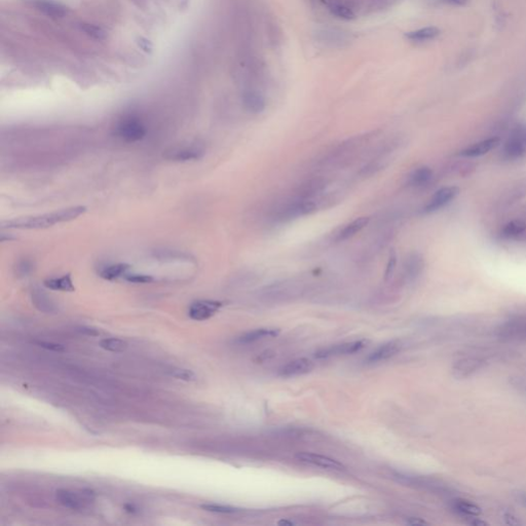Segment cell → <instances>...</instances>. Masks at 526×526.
Wrapping results in <instances>:
<instances>
[{
	"mask_svg": "<svg viewBox=\"0 0 526 526\" xmlns=\"http://www.w3.org/2000/svg\"><path fill=\"white\" fill-rule=\"evenodd\" d=\"M433 178V171L428 166H420L414 170L408 178V184L413 187H421L429 183Z\"/></svg>",
	"mask_w": 526,
	"mask_h": 526,
	"instance_id": "22",
	"label": "cell"
},
{
	"mask_svg": "<svg viewBox=\"0 0 526 526\" xmlns=\"http://www.w3.org/2000/svg\"><path fill=\"white\" fill-rule=\"evenodd\" d=\"M408 524H411V525H422V524H426L425 521L423 520H418V519H414V518H411L409 521H407Z\"/></svg>",
	"mask_w": 526,
	"mask_h": 526,
	"instance_id": "38",
	"label": "cell"
},
{
	"mask_svg": "<svg viewBox=\"0 0 526 526\" xmlns=\"http://www.w3.org/2000/svg\"><path fill=\"white\" fill-rule=\"evenodd\" d=\"M278 334H279L278 329L260 328V329L252 330V331H249V332L242 334L241 336H239L237 338V342L248 344V343H253L255 341L266 339V338H274Z\"/></svg>",
	"mask_w": 526,
	"mask_h": 526,
	"instance_id": "18",
	"label": "cell"
},
{
	"mask_svg": "<svg viewBox=\"0 0 526 526\" xmlns=\"http://www.w3.org/2000/svg\"><path fill=\"white\" fill-rule=\"evenodd\" d=\"M170 375L173 376L176 379L183 380V381H195L196 375L193 371L189 369H183V368H175L170 371Z\"/></svg>",
	"mask_w": 526,
	"mask_h": 526,
	"instance_id": "30",
	"label": "cell"
},
{
	"mask_svg": "<svg viewBox=\"0 0 526 526\" xmlns=\"http://www.w3.org/2000/svg\"><path fill=\"white\" fill-rule=\"evenodd\" d=\"M295 458L305 464H310L314 466H318L325 469L330 471H343L345 466L338 460L333 459L331 457L311 453V452H299L295 455Z\"/></svg>",
	"mask_w": 526,
	"mask_h": 526,
	"instance_id": "3",
	"label": "cell"
},
{
	"mask_svg": "<svg viewBox=\"0 0 526 526\" xmlns=\"http://www.w3.org/2000/svg\"><path fill=\"white\" fill-rule=\"evenodd\" d=\"M423 266H424V263H423L422 258L418 254H412L411 256H409V258L406 261V265H405L406 275L410 279L416 278L422 271Z\"/></svg>",
	"mask_w": 526,
	"mask_h": 526,
	"instance_id": "23",
	"label": "cell"
},
{
	"mask_svg": "<svg viewBox=\"0 0 526 526\" xmlns=\"http://www.w3.org/2000/svg\"><path fill=\"white\" fill-rule=\"evenodd\" d=\"M515 497L520 503H522L524 506H526V493L517 492V493H515Z\"/></svg>",
	"mask_w": 526,
	"mask_h": 526,
	"instance_id": "36",
	"label": "cell"
},
{
	"mask_svg": "<svg viewBox=\"0 0 526 526\" xmlns=\"http://www.w3.org/2000/svg\"><path fill=\"white\" fill-rule=\"evenodd\" d=\"M78 331L82 334H85V335H90V336H97L99 335V332L93 329V328H89V327H80L78 328Z\"/></svg>",
	"mask_w": 526,
	"mask_h": 526,
	"instance_id": "34",
	"label": "cell"
},
{
	"mask_svg": "<svg viewBox=\"0 0 526 526\" xmlns=\"http://www.w3.org/2000/svg\"><path fill=\"white\" fill-rule=\"evenodd\" d=\"M447 2L450 4H453L455 6H463L466 4L467 0H447Z\"/></svg>",
	"mask_w": 526,
	"mask_h": 526,
	"instance_id": "37",
	"label": "cell"
},
{
	"mask_svg": "<svg viewBox=\"0 0 526 526\" xmlns=\"http://www.w3.org/2000/svg\"><path fill=\"white\" fill-rule=\"evenodd\" d=\"M124 510L128 513H135L136 512V508L134 506V504H130V503H127V504H124Z\"/></svg>",
	"mask_w": 526,
	"mask_h": 526,
	"instance_id": "39",
	"label": "cell"
},
{
	"mask_svg": "<svg viewBox=\"0 0 526 526\" xmlns=\"http://www.w3.org/2000/svg\"><path fill=\"white\" fill-rule=\"evenodd\" d=\"M43 285L52 291H62V292H73L75 290L72 277L69 273L63 274L61 276L50 277L43 281Z\"/></svg>",
	"mask_w": 526,
	"mask_h": 526,
	"instance_id": "20",
	"label": "cell"
},
{
	"mask_svg": "<svg viewBox=\"0 0 526 526\" xmlns=\"http://www.w3.org/2000/svg\"><path fill=\"white\" fill-rule=\"evenodd\" d=\"M316 36L320 41L330 43H342L348 40L347 35L338 30H322L316 33Z\"/></svg>",
	"mask_w": 526,
	"mask_h": 526,
	"instance_id": "24",
	"label": "cell"
},
{
	"mask_svg": "<svg viewBox=\"0 0 526 526\" xmlns=\"http://www.w3.org/2000/svg\"><path fill=\"white\" fill-rule=\"evenodd\" d=\"M130 270V266L125 263H112L102 266L99 270V275L106 280H115L124 277Z\"/></svg>",
	"mask_w": 526,
	"mask_h": 526,
	"instance_id": "17",
	"label": "cell"
},
{
	"mask_svg": "<svg viewBox=\"0 0 526 526\" xmlns=\"http://www.w3.org/2000/svg\"><path fill=\"white\" fill-rule=\"evenodd\" d=\"M503 519L506 522V524H510V525H518V524H520L519 520L514 515H512L510 513L504 514L503 515Z\"/></svg>",
	"mask_w": 526,
	"mask_h": 526,
	"instance_id": "35",
	"label": "cell"
},
{
	"mask_svg": "<svg viewBox=\"0 0 526 526\" xmlns=\"http://www.w3.org/2000/svg\"><path fill=\"white\" fill-rule=\"evenodd\" d=\"M402 348V344L398 340H392L389 342H386L379 347H377L375 350L370 352L368 356L366 358V361L368 363H377L380 361L387 360L394 354H397Z\"/></svg>",
	"mask_w": 526,
	"mask_h": 526,
	"instance_id": "13",
	"label": "cell"
},
{
	"mask_svg": "<svg viewBox=\"0 0 526 526\" xmlns=\"http://www.w3.org/2000/svg\"><path fill=\"white\" fill-rule=\"evenodd\" d=\"M100 346L108 351L121 352L127 348V343L119 338H105L100 341Z\"/></svg>",
	"mask_w": 526,
	"mask_h": 526,
	"instance_id": "25",
	"label": "cell"
},
{
	"mask_svg": "<svg viewBox=\"0 0 526 526\" xmlns=\"http://www.w3.org/2000/svg\"><path fill=\"white\" fill-rule=\"evenodd\" d=\"M313 363L307 358H299L293 360L281 367L278 371V374L283 377H293L306 374L313 369Z\"/></svg>",
	"mask_w": 526,
	"mask_h": 526,
	"instance_id": "10",
	"label": "cell"
},
{
	"mask_svg": "<svg viewBox=\"0 0 526 526\" xmlns=\"http://www.w3.org/2000/svg\"><path fill=\"white\" fill-rule=\"evenodd\" d=\"M458 191L459 189L455 186H447L439 189L434 193L431 198L424 205L423 213L430 214L446 206L455 198V196L458 194Z\"/></svg>",
	"mask_w": 526,
	"mask_h": 526,
	"instance_id": "4",
	"label": "cell"
},
{
	"mask_svg": "<svg viewBox=\"0 0 526 526\" xmlns=\"http://www.w3.org/2000/svg\"><path fill=\"white\" fill-rule=\"evenodd\" d=\"M126 281L133 283V284H149L154 280V277L149 274L144 273H135V272H128L123 277Z\"/></svg>",
	"mask_w": 526,
	"mask_h": 526,
	"instance_id": "31",
	"label": "cell"
},
{
	"mask_svg": "<svg viewBox=\"0 0 526 526\" xmlns=\"http://www.w3.org/2000/svg\"><path fill=\"white\" fill-rule=\"evenodd\" d=\"M222 307V303L215 300H197L190 304L188 315L194 321H205L212 317Z\"/></svg>",
	"mask_w": 526,
	"mask_h": 526,
	"instance_id": "5",
	"label": "cell"
},
{
	"mask_svg": "<svg viewBox=\"0 0 526 526\" xmlns=\"http://www.w3.org/2000/svg\"><path fill=\"white\" fill-rule=\"evenodd\" d=\"M278 525H293L294 523L292 521H287V520H280L277 522Z\"/></svg>",
	"mask_w": 526,
	"mask_h": 526,
	"instance_id": "40",
	"label": "cell"
},
{
	"mask_svg": "<svg viewBox=\"0 0 526 526\" xmlns=\"http://www.w3.org/2000/svg\"><path fill=\"white\" fill-rule=\"evenodd\" d=\"M204 154V148L201 145H192L178 148L168 153L167 158L175 161L197 160Z\"/></svg>",
	"mask_w": 526,
	"mask_h": 526,
	"instance_id": "14",
	"label": "cell"
},
{
	"mask_svg": "<svg viewBox=\"0 0 526 526\" xmlns=\"http://www.w3.org/2000/svg\"><path fill=\"white\" fill-rule=\"evenodd\" d=\"M86 212V206L84 205H74L66 209H62L59 211L17 218L13 220H9L2 223V228L8 229H45L51 227L53 225L69 222L77 219L79 216L83 215Z\"/></svg>",
	"mask_w": 526,
	"mask_h": 526,
	"instance_id": "1",
	"label": "cell"
},
{
	"mask_svg": "<svg viewBox=\"0 0 526 526\" xmlns=\"http://www.w3.org/2000/svg\"><path fill=\"white\" fill-rule=\"evenodd\" d=\"M112 134L123 142L134 143L145 138L147 127L141 118L135 115H126L115 123Z\"/></svg>",
	"mask_w": 526,
	"mask_h": 526,
	"instance_id": "2",
	"label": "cell"
},
{
	"mask_svg": "<svg viewBox=\"0 0 526 526\" xmlns=\"http://www.w3.org/2000/svg\"><path fill=\"white\" fill-rule=\"evenodd\" d=\"M440 34H441V30L438 27L428 26V27H424V28H420V29H417L414 31L407 32L405 34V37L411 41L422 42V41L433 40V39L437 38Z\"/></svg>",
	"mask_w": 526,
	"mask_h": 526,
	"instance_id": "21",
	"label": "cell"
},
{
	"mask_svg": "<svg viewBox=\"0 0 526 526\" xmlns=\"http://www.w3.org/2000/svg\"><path fill=\"white\" fill-rule=\"evenodd\" d=\"M366 345L365 340H355L350 342H344L337 345H332L326 348H322L315 352L316 359H327L331 356H336L340 354H349L354 353L363 349Z\"/></svg>",
	"mask_w": 526,
	"mask_h": 526,
	"instance_id": "7",
	"label": "cell"
},
{
	"mask_svg": "<svg viewBox=\"0 0 526 526\" xmlns=\"http://www.w3.org/2000/svg\"><path fill=\"white\" fill-rule=\"evenodd\" d=\"M36 344L46 350H50V351H54V352H64L66 350L65 346L62 345V344H59V343H54V342H48V341H37Z\"/></svg>",
	"mask_w": 526,
	"mask_h": 526,
	"instance_id": "33",
	"label": "cell"
},
{
	"mask_svg": "<svg viewBox=\"0 0 526 526\" xmlns=\"http://www.w3.org/2000/svg\"><path fill=\"white\" fill-rule=\"evenodd\" d=\"M504 155L510 159H517L526 153V132H517L512 135L503 147Z\"/></svg>",
	"mask_w": 526,
	"mask_h": 526,
	"instance_id": "8",
	"label": "cell"
},
{
	"mask_svg": "<svg viewBox=\"0 0 526 526\" xmlns=\"http://www.w3.org/2000/svg\"><path fill=\"white\" fill-rule=\"evenodd\" d=\"M452 508L457 513L465 516H477L481 512L479 506L465 500H454L452 503Z\"/></svg>",
	"mask_w": 526,
	"mask_h": 526,
	"instance_id": "26",
	"label": "cell"
},
{
	"mask_svg": "<svg viewBox=\"0 0 526 526\" xmlns=\"http://www.w3.org/2000/svg\"><path fill=\"white\" fill-rule=\"evenodd\" d=\"M330 11L333 15H335L336 17L341 18V20L351 21V20L355 18L354 12L348 6H346L344 4H339V3L332 4L330 7Z\"/></svg>",
	"mask_w": 526,
	"mask_h": 526,
	"instance_id": "27",
	"label": "cell"
},
{
	"mask_svg": "<svg viewBox=\"0 0 526 526\" xmlns=\"http://www.w3.org/2000/svg\"><path fill=\"white\" fill-rule=\"evenodd\" d=\"M55 498L65 508L80 510L83 506L84 501L90 498V493H84L82 496L70 490L59 489L55 492Z\"/></svg>",
	"mask_w": 526,
	"mask_h": 526,
	"instance_id": "12",
	"label": "cell"
},
{
	"mask_svg": "<svg viewBox=\"0 0 526 526\" xmlns=\"http://www.w3.org/2000/svg\"><path fill=\"white\" fill-rule=\"evenodd\" d=\"M396 264H397V256H396L394 251H391V253L389 254V257H388V261H387L385 273H384V277L386 280L392 276L393 271L396 269Z\"/></svg>",
	"mask_w": 526,
	"mask_h": 526,
	"instance_id": "32",
	"label": "cell"
},
{
	"mask_svg": "<svg viewBox=\"0 0 526 526\" xmlns=\"http://www.w3.org/2000/svg\"><path fill=\"white\" fill-rule=\"evenodd\" d=\"M497 336L503 339L525 340L526 339V321H512L501 326L497 330Z\"/></svg>",
	"mask_w": 526,
	"mask_h": 526,
	"instance_id": "11",
	"label": "cell"
},
{
	"mask_svg": "<svg viewBox=\"0 0 526 526\" xmlns=\"http://www.w3.org/2000/svg\"><path fill=\"white\" fill-rule=\"evenodd\" d=\"M241 102L248 112L261 113L266 106L264 97L256 90H245L241 96Z\"/></svg>",
	"mask_w": 526,
	"mask_h": 526,
	"instance_id": "15",
	"label": "cell"
},
{
	"mask_svg": "<svg viewBox=\"0 0 526 526\" xmlns=\"http://www.w3.org/2000/svg\"><path fill=\"white\" fill-rule=\"evenodd\" d=\"M200 508L208 512L222 513V514H233V513H236L239 511L238 509H236L234 506L219 504V503H203V504H200Z\"/></svg>",
	"mask_w": 526,
	"mask_h": 526,
	"instance_id": "29",
	"label": "cell"
},
{
	"mask_svg": "<svg viewBox=\"0 0 526 526\" xmlns=\"http://www.w3.org/2000/svg\"><path fill=\"white\" fill-rule=\"evenodd\" d=\"M525 228L526 226L522 221H512L502 228V235L508 238L516 237L520 235L525 230Z\"/></svg>",
	"mask_w": 526,
	"mask_h": 526,
	"instance_id": "28",
	"label": "cell"
},
{
	"mask_svg": "<svg viewBox=\"0 0 526 526\" xmlns=\"http://www.w3.org/2000/svg\"><path fill=\"white\" fill-rule=\"evenodd\" d=\"M499 143L498 138H489L486 140H482L478 143H475L465 149H463L460 154L465 157H478L488 153L490 150L495 148Z\"/></svg>",
	"mask_w": 526,
	"mask_h": 526,
	"instance_id": "16",
	"label": "cell"
},
{
	"mask_svg": "<svg viewBox=\"0 0 526 526\" xmlns=\"http://www.w3.org/2000/svg\"><path fill=\"white\" fill-rule=\"evenodd\" d=\"M486 364V360L479 355H469L457 360L453 367V375L457 378H465L481 369Z\"/></svg>",
	"mask_w": 526,
	"mask_h": 526,
	"instance_id": "6",
	"label": "cell"
},
{
	"mask_svg": "<svg viewBox=\"0 0 526 526\" xmlns=\"http://www.w3.org/2000/svg\"><path fill=\"white\" fill-rule=\"evenodd\" d=\"M369 222H370V218L369 217H360V218L354 219L353 221H351L350 223L345 225L340 230V232L337 234L336 240L337 241H343V240H346L348 238H351L356 233H359L362 229H364L369 224Z\"/></svg>",
	"mask_w": 526,
	"mask_h": 526,
	"instance_id": "19",
	"label": "cell"
},
{
	"mask_svg": "<svg viewBox=\"0 0 526 526\" xmlns=\"http://www.w3.org/2000/svg\"><path fill=\"white\" fill-rule=\"evenodd\" d=\"M315 210V204L310 200H296L287 204L280 212L279 218L281 220H290L312 213Z\"/></svg>",
	"mask_w": 526,
	"mask_h": 526,
	"instance_id": "9",
	"label": "cell"
}]
</instances>
